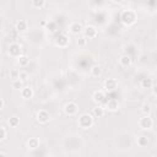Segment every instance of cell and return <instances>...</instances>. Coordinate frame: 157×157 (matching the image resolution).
Masks as SVG:
<instances>
[{
  "mask_svg": "<svg viewBox=\"0 0 157 157\" xmlns=\"http://www.w3.org/2000/svg\"><path fill=\"white\" fill-rule=\"evenodd\" d=\"M93 123H94L93 115H92V114H88V113L81 114V115L78 117V119H77V125H78L81 129H83V130L92 128Z\"/></svg>",
  "mask_w": 157,
  "mask_h": 157,
  "instance_id": "1",
  "label": "cell"
},
{
  "mask_svg": "<svg viewBox=\"0 0 157 157\" xmlns=\"http://www.w3.org/2000/svg\"><path fill=\"white\" fill-rule=\"evenodd\" d=\"M120 20L125 26H132L136 22L137 16L134 10H124L120 15Z\"/></svg>",
  "mask_w": 157,
  "mask_h": 157,
  "instance_id": "2",
  "label": "cell"
},
{
  "mask_svg": "<svg viewBox=\"0 0 157 157\" xmlns=\"http://www.w3.org/2000/svg\"><path fill=\"white\" fill-rule=\"evenodd\" d=\"M7 53H9L10 56L17 59L20 55H22V47H21L18 43H16V42L10 43V45H9V48H7Z\"/></svg>",
  "mask_w": 157,
  "mask_h": 157,
  "instance_id": "3",
  "label": "cell"
},
{
  "mask_svg": "<svg viewBox=\"0 0 157 157\" xmlns=\"http://www.w3.org/2000/svg\"><path fill=\"white\" fill-rule=\"evenodd\" d=\"M36 120L39 123V124H47L49 123L50 120V114L48 110L45 109H39L37 113H36Z\"/></svg>",
  "mask_w": 157,
  "mask_h": 157,
  "instance_id": "4",
  "label": "cell"
},
{
  "mask_svg": "<svg viewBox=\"0 0 157 157\" xmlns=\"http://www.w3.org/2000/svg\"><path fill=\"white\" fill-rule=\"evenodd\" d=\"M139 126H140L142 130H150V129H152V126H153V120H152V118H151L150 115H144V117H141L140 120H139Z\"/></svg>",
  "mask_w": 157,
  "mask_h": 157,
  "instance_id": "5",
  "label": "cell"
},
{
  "mask_svg": "<svg viewBox=\"0 0 157 157\" xmlns=\"http://www.w3.org/2000/svg\"><path fill=\"white\" fill-rule=\"evenodd\" d=\"M70 44V37L65 33H60L55 39V45L59 48H66Z\"/></svg>",
  "mask_w": 157,
  "mask_h": 157,
  "instance_id": "6",
  "label": "cell"
},
{
  "mask_svg": "<svg viewBox=\"0 0 157 157\" xmlns=\"http://www.w3.org/2000/svg\"><path fill=\"white\" fill-rule=\"evenodd\" d=\"M78 112V105L75 103V102H67L65 105H64V113L69 117H72L75 115L76 113Z\"/></svg>",
  "mask_w": 157,
  "mask_h": 157,
  "instance_id": "7",
  "label": "cell"
},
{
  "mask_svg": "<svg viewBox=\"0 0 157 157\" xmlns=\"http://www.w3.org/2000/svg\"><path fill=\"white\" fill-rule=\"evenodd\" d=\"M83 34L86 36L87 39H93V38H96L98 36V31H97V28L94 26L88 25V26H86L83 28Z\"/></svg>",
  "mask_w": 157,
  "mask_h": 157,
  "instance_id": "8",
  "label": "cell"
},
{
  "mask_svg": "<svg viewBox=\"0 0 157 157\" xmlns=\"http://www.w3.org/2000/svg\"><path fill=\"white\" fill-rule=\"evenodd\" d=\"M83 28L85 27L82 26V23H80V22H72L69 26V32L71 34H74V36H78V34L83 33Z\"/></svg>",
  "mask_w": 157,
  "mask_h": 157,
  "instance_id": "9",
  "label": "cell"
},
{
  "mask_svg": "<svg viewBox=\"0 0 157 157\" xmlns=\"http://www.w3.org/2000/svg\"><path fill=\"white\" fill-rule=\"evenodd\" d=\"M103 86H104V90H105L107 92H113V91L118 87V81H117L114 77H109V78H107V80L104 81Z\"/></svg>",
  "mask_w": 157,
  "mask_h": 157,
  "instance_id": "10",
  "label": "cell"
},
{
  "mask_svg": "<svg viewBox=\"0 0 157 157\" xmlns=\"http://www.w3.org/2000/svg\"><path fill=\"white\" fill-rule=\"evenodd\" d=\"M104 99H105V93H104V91L97 90V91L93 92V94H92V101H93L96 104H102V103L104 102Z\"/></svg>",
  "mask_w": 157,
  "mask_h": 157,
  "instance_id": "11",
  "label": "cell"
},
{
  "mask_svg": "<svg viewBox=\"0 0 157 157\" xmlns=\"http://www.w3.org/2000/svg\"><path fill=\"white\" fill-rule=\"evenodd\" d=\"M33 96H34V91H33V88L31 86H25L21 90V97L23 99H31Z\"/></svg>",
  "mask_w": 157,
  "mask_h": 157,
  "instance_id": "12",
  "label": "cell"
},
{
  "mask_svg": "<svg viewBox=\"0 0 157 157\" xmlns=\"http://www.w3.org/2000/svg\"><path fill=\"white\" fill-rule=\"evenodd\" d=\"M15 29H16L17 32H20V33L26 32V31L28 29V22H27L26 20H18V21L16 22V25H15Z\"/></svg>",
  "mask_w": 157,
  "mask_h": 157,
  "instance_id": "13",
  "label": "cell"
},
{
  "mask_svg": "<svg viewBox=\"0 0 157 157\" xmlns=\"http://www.w3.org/2000/svg\"><path fill=\"white\" fill-rule=\"evenodd\" d=\"M39 147V139L36 137V136H32L27 140V148L28 150H37Z\"/></svg>",
  "mask_w": 157,
  "mask_h": 157,
  "instance_id": "14",
  "label": "cell"
},
{
  "mask_svg": "<svg viewBox=\"0 0 157 157\" xmlns=\"http://www.w3.org/2000/svg\"><path fill=\"white\" fill-rule=\"evenodd\" d=\"M119 107H120V104H119V102L117 99H109L107 102V105H105V108L109 112H117L119 109Z\"/></svg>",
  "mask_w": 157,
  "mask_h": 157,
  "instance_id": "15",
  "label": "cell"
},
{
  "mask_svg": "<svg viewBox=\"0 0 157 157\" xmlns=\"http://www.w3.org/2000/svg\"><path fill=\"white\" fill-rule=\"evenodd\" d=\"M119 64H120L123 67L130 66V65H131V58H130V55H128V54L120 55V58H119Z\"/></svg>",
  "mask_w": 157,
  "mask_h": 157,
  "instance_id": "16",
  "label": "cell"
},
{
  "mask_svg": "<svg viewBox=\"0 0 157 157\" xmlns=\"http://www.w3.org/2000/svg\"><path fill=\"white\" fill-rule=\"evenodd\" d=\"M92 113H93V115H94L96 118H102V117L105 114V108L102 107L101 104H96V107L93 108Z\"/></svg>",
  "mask_w": 157,
  "mask_h": 157,
  "instance_id": "17",
  "label": "cell"
},
{
  "mask_svg": "<svg viewBox=\"0 0 157 157\" xmlns=\"http://www.w3.org/2000/svg\"><path fill=\"white\" fill-rule=\"evenodd\" d=\"M102 66L101 65H98V64H96V65H93L91 69H90V74H91V76L92 77H99L101 75H102Z\"/></svg>",
  "mask_w": 157,
  "mask_h": 157,
  "instance_id": "18",
  "label": "cell"
},
{
  "mask_svg": "<svg viewBox=\"0 0 157 157\" xmlns=\"http://www.w3.org/2000/svg\"><path fill=\"white\" fill-rule=\"evenodd\" d=\"M153 85L155 83L151 77H145L141 80V88H144V90H151Z\"/></svg>",
  "mask_w": 157,
  "mask_h": 157,
  "instance_id": "19",
  "label": "cell"
},
{
  "mask_svg": "<svg viewBox=\"0 0 157 157\" xmlns=\"http://www.w3.org/2000/svg\"><path fill=\"white\" fill-rule=\"evenodd\" d=\"M11 87H12L13 90H18V91H21V90L25 87V81L21 80V78L13 80V81H11Z\"/></svg>",
  "mask_w": 157,
  "mask_h": 157,
  "instance_id": "20",
  "label": "cell"
},
{
  "mask_svg": "<svg viewBox=\"0 0 157 157\" xmlns=\"http://www.w3.org/2000/svg\"><path fill=\"white\" fill-rule=\"evenodd\" d=\"M7 125L10 128H17L20 125V118L16 115H12L10 118H7Z\"/></svg>",
  "mask_w": 157,
  "mask_h": 157,
  "instance_id": "21",
  "label": "cell"
},
{
  "mask_svg": "<svg viewBox=\"0 0 157 157\" xmlns=\"http://www.w3.org/2000/svg\"><path fill=\"white\" fill-rule=\"evenodd\" d=\"M148 142H150V141H148V137L145 136V135H141V136H139V137L136 139V144H137L139 147H147Z\"/></svg>",
  "mask_w": 157,
  "mask_h": 157,
  "instance_id": "22",
  "label": "cell"
},
{
  "mask_svg": "<svg viewBox=\"0 0 157 157\" xmlns=\"http://www.w3.org/2000/svg\"><path fill=\"white\" fill-rule=\"evenodd\" d=\"M17 63H18L20 66H27V65L29 64V58H28L27 55L22 54V55H20V56L17 58Z\"/></svg>",
  "mask_w": 157,
  "mask_h": 157,
  "instance_id": "23",
  "label": "cell"
},
{
  "mask_svg": "<svg viewBox=\"0 0 157 157\" xmlns=\"http://www.w3.org/2000/svg\"><path fill=\"white\" fill-rule=\"evenodd\" d=\"M31 4L34 9H43L45 6V0H31Z\"/></svg>",
  "mask_w": 157,
  "mask_h": 157,
  "instance_id": "24",
  "label": "cell"
},
{
  "mask_svg": "<svg viewBox=\"0 0 157 157\" xmlns=\"http://www.w3.org/2000/svg\"><path fill=\"white\" fill-rule=\"evenodd\" d=\"M76 43L78 47H85L87 44V38L85 34H78L77 36V39H76Z\"/></svg>",
  "mask_w": 157,
  "mask_h": 157,
  "instance_id": "25",
  "label": "cell"
},
{
  "mask_svg": "<svg viewBox=\"0 0 157 157\" xmlns=\"http://www.w3.org/2000/svg\"><path fill=\"white\" fill-rule=\"evenodd\" d=\"M151 110H152V108H151V105H150L148 103H144V104L141 105V113H142L144 115H150Z\"/></svg>",
  "mask_w": 157,
  "mask_h": 157,
  "instance_id": "26",
  "label": "cell"
},
{
  "mask_svg": "<svg viewBox=\"0 0 157 157\" xmlns=\"http://www.w3.org/2000/svg\"><path fill=\"white\" fill-rule=\"evenodd\" d=\"M6 137H7V130L4 125H1L0 126V142H4L6 140Z\"/></svg>",
  "mask_w": 157,
  "mask_h": 157,
  "instance_id": "27",
  "label": "cell"
},
{
  "mask_svg": "<svg viewBox=\"0 0 157 157\" xmlns=\"http://www.w3.org/2000/svg\"><path fill=\"white\" fill-rule=\"evenodd\" d=\"M9 76H10V78H11V81L17 80V78H20V71H18L17 69H12V70H10Z\"/></svg>",
  "mask_w": 157,
  "mask_h": 157,
  "instance_id": "28",
  "label": "cell"
},
{
  "mask_svg": "<svg viewBox=\"0 0 157 157\" xmlns=\"http://www.w3.org/2000/svg\"><path fill=\"white\" fill-rule=\"evenodd\" d=\"M20 78L23 80V81H27L28 80V74L26 71H20Z\"/></svg>",
  "mask_w": 157,
  "mask_h": 157,
  "instance_id": "29",
  "label": "cell"
},
{
  "mask_svg": "<svg viewBox=\"0 0 157 157\" xmlns=\"http://www.w3.org/2000/svg\"><path fill=\"white\" fill-rule=\"evenodd\" d=\"M151 90H152L153 96H155V97H157V83H155V85L152 86V88H151Z\"/></svg>",
  "mask_w": 157,
  "mask_h": 157,
  "instance_id": "30",
  "label": "cell"
},
{
  "mask_svg": "<svg viewBox=\"0 0 157 157\" xmlns=\"http://www.w3.org/2000/svg\"><path fill=\"white\" fill-rule=\"evenodd\" d=\"M4 108H5V99L0 98V110H2Z\"/></svg>",
  "mask_w": 157,
  "mask_h": 157,
  "instance_id": "31",
  "label": "cell"
},
{
  "mask_svg": "<svg viewBox=\"0 0 157 157\" xmlns=\"http://www.w3.org/2000/svg\"><path fill=\"white\" fill-rule=\"evenodd\" d=\"M113 1H114L115 4H120V2H123L124 0H113Z\"/></svg>",
  "mask_w": 157,
  "mask_h": 157,
  "instance_id": "32",
  "label": "cell"
},
{
  "mask_svg": "<svg viewBox=\"0 0 157 157\" xmlns=\"http://www.w3.org/2000/svg\"><path fill=\"white\" fill-rule=\"evenodd\" d=\"M5 156H6L5 152H0V157H5Z\"/></svg>",
  "mask_w": 157,
  "mask_h": 157,
  "instance_id": "33",
  "label": "cell"
},
{
  "mask_svg": "<svg viewBox=\"0 0 157 157\" xmlns=\"http://www.w3.org/2000/svg\"><path fill=\"white\" fill-rule=\"evenodd\" d=\"M156 38H157V36H156Z\"/></svg>",
  "mask_w": 157,
  "mask_h": 157,
  "instance_id": "34",
  "label": "cell"
}]
</instances>
